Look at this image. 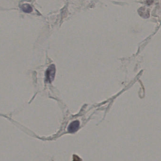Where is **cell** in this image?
Wrapping results in <instances>:
<instances>
[{"label": "cell", "instance_id": "obj_1", "mask_svg": "<svg viewBox=\"0 0 161 161\" xmlns=\"http://www.w3.org/2000/svg\"><path fill=\"white\" fill-rule=\"evenodd\" d=\"M55 74V67L54 64L51 65L46 71V78L48 81L51 82L54 80Z\"/></svg>", "mask_w": 161, "mask_h": 161}, {"label": "cell", "instance_id": "obj_2", "mask_svg": "<svg viewBox=\"0 0 161 161\" xmlns=\"http://www.w3.org/2000/svg\"><path fill=\"white\" fill-rule=\"evenodd\" d=\"M79 126V121H78V120H75L70 124L68 128H67V130L70 133L75 132L78 129Z\"/></svg>", "mask_w": 161, "mask_h": 161}, {"label": "cell", "instance_id": "obj_3", "mask_svg": "<svg viewBox=\"0 0 161 161\" xmlns=\"http://www.w3.org/2000/svg\"><path fill=\"white\" fill-rule=\"evenodd\" d=\"M139 14L141 17L144 18H148L149 16V11H146V10L144 8H141L139 11Z\"/></svg>", "mask_w": 161, "mask_h": 161}, {"label": "cell", "instance_id": "obj_4", "mask_svg": "<svg viewBox=\"0 0 161 161\" xmlns=\"http://www.w3.org/2000/svg\"><path fill=\"white\" fill-rule=\"evenodd\" d=\"M21 9L23 11H24L25 12H27V13H30V12H32V11H33V9H32L31 6L28 5V4H25V5H22Z\"/></svg>", "mask_w": 161, "mask_h": 161}, {"label": "cell", "instance_id": "obj_5", "mask_svg": "<svg viewBox=\"0 0 161 161\" xmlns=\"http://www.w3.org/2000/svg\"><path fill=\"white\" fill-rule=\"evenodd\" d=\"M153 2V0H147V3L148 5H150Z\"/></svg>", "mask_w": 161, "mask_h": 161}]
</instances>
